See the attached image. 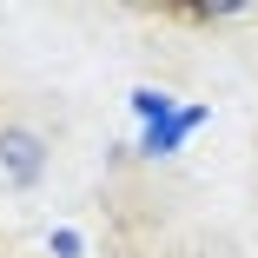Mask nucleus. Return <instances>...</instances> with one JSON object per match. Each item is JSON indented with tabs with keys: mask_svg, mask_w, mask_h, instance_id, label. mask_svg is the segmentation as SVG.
<instances>
[{
	"mask_svg": "<svg viewBox=\"0 0 258 258\" xmlns=\"http://www.w3.org/2000/svg\"><path fill=\"white\" fill-rule=\"evenodd\" d=\"M46 245H53L60 258H80V232H53V238H46Z\"/></svg>",
	"mask_w": 258,
	"mask_h": 258,
	"instance_id": "4",
	"label": "nucleus"
},
{
	"mask_svg": "<svg viewBox=\"0 0 258 258\" xmlns=\"http://www.w3.org/2000/svg\"><path fill=\"white\" fill-rule=\"evenodd\" d=\"M133 113H139L146 126H159V119H172L179 106H172V93H159V86H133Z\"/></svg>",
	"mask_w": 258,
	"mask_h": 258,
	"instance_id": "3",
	"label": "nucleus"
},
{
	"mask_svg": "<svg viewBox=\"0 0 258 258\" xmlns=\"http://www.w3.org/2000/svg\"><path fill=\"white\" fill-rule=\"evenodd\" d=\"M199 119H205V106H179L172 119H159V126H146V133H139V152H146V159H166V152H179V139H185Z\"/></svg>",
	"mask_w": 258,
	"mask_h": 258,
	"instance_id": "2",
	"label": "nucleus"
},
{
	"mask_svg": "<svg viewBox=\"0 0 258 258\" xmlns=\"http://www.w3.org/2000/svg\"><path fill=\"white\" fill-rule=\"evenodd\" d=\"M40 179H46V133H33V126H0V185L27 192V185H40Z\"/></svg>",
	"mask_w": 258,
	"mask_h": 258,
	"instance_id": "1",
	"label": "nucleus"
}]
</instances>
